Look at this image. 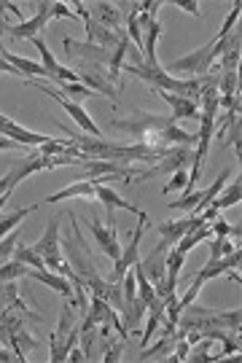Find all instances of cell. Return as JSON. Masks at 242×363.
<instances>
[{
	"label": "cell",
	"mask_w": 242,
	"mask_h": 363,
	"mask_svg": "<svg viewBox=\"0 0 242 363\" xmlns=\"http://www.w3.org/2000/svg\"><path fill=\"white\" fill-rule=\"evenodd\" d=\"M121 70L127 73V76H135L145 81L153 91H170V94H178V97H189V100H197L199 103V89H202V78H175L170 76L167 70H159V73H151V70H145V67H135L124 62Z\"/></svg>",
	"instance_id": "6da1fadb"
},
{
	"label": "cell",
	"mask_w": 242,
	"mask_h": 363,
	"mask_svg": "<svg viewBox=\"0 0 242 363\" xmlns=\"http://www.w3.org/2000/svg\"><path fill=\"white\" fill-rule=\"evenodd\" d=\"M35 9H38V13L33 16V19H27V22H22V25H3L0 22V27L11 35V38H38V33H43V27L49 25L51 19H57V16H67V19H73L76 13L67 11V6L65 3H35Z\"/></svg>",
	"instance_id": "7a4b0ae2"
},
{
	"label": "cell",
	"mask_w": 242,
	"mask_h": 363,
	"mask_svg": "<svg viewBox=\"0 0 242 363\" xmlns=\"http://www.w3.org/2000/svg\"><path fill=\"white\" fill-rule=\"evenodd\" d=\"M224 46H226V38H213L210 43H204L202 49L175 60L170 65V73H189V76L197 78L207 76L213 70V65H216V60L221 57V52H224Z\"/></svg>",
	"instance_id": "3957f363"
},
{
	"label": "cell",
	"mask_w": 242,
	"mask_h": 363,
	"mask_svg": "<svg viewBox=\"0 0 242 363\" xmlns=\"http://www.w3.org/2000/svg\"><path fill=\"white\" fill-rule=\"evenodd\" d=\"M170 124H175L172 116H156V113H141V111L129 118H116V121H111L114 130L129 132V138H138V143H143L145 138H151L156 132H162Z\"/></svg>",
	"instance_id": "277c9868"
},
{
	"label": "cell",
	"mask_w": 242,
	"mask_h": 363,
	"mask_svg": "<svg viewBox=\"0 0 242 363\" xmlns=\"http://www.w3.org/2000/svg\"><path fill=\"white\" fill-rule=\"evenodd\" d=\"M76 315L78 310L65 307L62 318H60V328L51 334V361L54 363H62L67 358V352L73 350V345L78 342L81 328H76Z\"/></svg>",
	"instance_id": "5b68a950"
},
{
	"label": "cell",
	"mask_w": 242,
	"mask_h": 363,
	"mask_svg": "<svg viewBox=\"0 0 242 363\" xmlns=\"http://www.w3.org/2000/svg\"><path fill=\"white\" fill-rule=\"evenodd\" d=\"M27 84H30V86H35V89H40L43 94H49V97H54V100H57V103L62 105V108L67 111V113H70V116L76 118V124H78V127H81L84 132H87L89 138H102V130L97 127V124H94V121H92V116L87 113V111H84V105L73 103L70 97H65L62 91L54 89V86H49V84H43V81H35V78H30Z\"/></svg>",
	"instance_id": "8992f818"
},
{
	"label": "cell",
	"mask_w": 242,
	"mask_h": 363,
	"mask_svg": "<svg viewBox=\"0 0 242 363\" xmlns=\"http://www.w3.org/2000/svg\"><path fill=\"white\" fill-rule=\"evenodd\" d=\"M30 247L38 253L40 259H43L46 269L57 272V267L62 264V256H60V250H62V245H60V216H54V218L49 220L46 234L40 237L35 245H30Z\"/></svg>",
	"instance_id": "52a82bcc"
},
{
	"label": "cell",
	"mask_w": 242,
	"mask_h": 363,
	"mask_svg": "<svg viewBox=\"0 0 242 363\" xmlns=\"http://www.w3.org/2000/svg\"><path fill=\"white\" fill-rule=\"evenodd\" d=\"M65 52L70 60H78L81 65H92V67H102L111 62V49H102V46H94V43H84V40H73L65 38L62 40Z\"/></svg>",
	"instance_id": "ba28073f"
},
{
	"label": "cell",
	"mask_w": 242,
	"mask_h": 363,
	"mask_svg": "<svg viewBox=\"0 0 242 363\" xmlns=\"http://www.w3.org/2000/svg\"><path fill=\"white\" fill-rule=\"evenodd\" d=\"M92 183H94V196H97L102 205H105V210H108V226H111V229H116V220H114L116 210H129V213H135L138 218H148L145 210H141L138 205L127 202V199H121L108 183H102V181H92Z\"/></svg>",
	"instance_id": "9c48e42d"
},
{
	"label": "cell",
	"mask_w": 242,
	"mask_h": 363,
	"mask_svg": "<svg viewBox=\"0 0 242 363\" xmlns=\"http://www.w3.org/2000/svg\"><path fill=\"white\" fill-rule=\"evenodd\" d=\"M189 156H192V148L175 145V148H170V154H167L165 159H159V164H156V167L145 169V172H138L132 183H143V181H148V178H159V175H167V172H178V169L186 167ZM132 183H129V186H132Z\"/></svg>",
	"instance_id": "30bf717a"
},
{
	"label": "cell",
	"mask_w": 242,
	"mask_h": 363,
	"mask_svg": "<svg viewBox=\"0 0 242 363\" xmlns=\"http://www.w3.org/2000/svg\"><path fill=\"white\" fill-rule=\"evenodd\" d=\"M141 223L135 226V232H132V240H129L127 247H121V256L116 259V269H114V283H121L124 280V274L138 264V245H141L143 234H145V226H148V218H138Z\"/></svg>",
	"instance_id": "8fae6325"
},
{
	"label": "cell",
	"mask_w": 242,
	"mask_h": 363,
	"mask_svg": "<svg viewBox=\"0 0 242 363\" xmlns=\"http://www.w3.org/2000/svg\"><path fill=\"white\" fill-rule=\"evenodd\" d=\"M202 220V216H186V218L180 220H165V223H159L156 229L162 234V242H159V250H170L172 245H178L180 237L189 232L192 226H197Z\"/></svg>",
	"instance_id": "7c38bea8"
},
{
	"label": "cell",
	"mask_w": 242,
	"mask_h": 363,
	"mask_svg": "<svg viewBox=\"0 0 242 363\" xmlns=\"http://www.w3.org/2000/svg\"><path fill=\"white\" fill-rule=\"evenodd\" d=\"M143 272H145V277H151L148 283L153 286V291H156V296L165 298V277H167V250H153L151 259L141 261Z\"/></svg>",
	"instance_id": "4fadbf2b"
},
{
	"label": "cell",
	"mask_w": 242,
	"mask_h": 363,
	"mask_svg": "<svg viewBox=\"0 0 242 363\" xmlns=\"http://www.w3.org/2000/svg\"><path fill=\"white\" fill-rule=\"evenodd\" d=\"M240 259H242V250L237 247V250H231L229 256H224V259L207 261L202 269L197 272V280H194L192 286L202 291V286L207 283V280H213V277H218V274H224L226 269H234V267H240Z\"/></svg>",
	"instance_id": "5bb4252c"
},
{
	"label": "cell",
	"mask_w": 242,
	"mask_h": 363,
	"mask_svg": "<svg viewBox=\"0 0 242 363\" xmlns=\"http://www.w3.org/2000/svg\"><path fill=\"white\" fill-rule=\"evenodd\" d=\"M0 135L9 138V140H16L19 145H43L51 140L49 135H38V132H30L25 127H19L9 116H0Z\"/></svg>",
	"instance_id": "9a60e30c"
},
{
	"label": "cell",
	"mask_w": 242,
	"mask_h": 363,
	"mask_svg": "<svg viewBox=\"0 0 242 363\" xmlns=\"http://www.w3.org/2000/svg\"><path fill=\"white\" fill-rule=\"evenodd\" d=\"M240 196H242V181L237 178L234 183H226V186L221 189V196H216V199L210 202V208L204 210V213H199V216H202V220H207V223H210L216 216H221V210L237 205V202H240Z\"/></svg>",
	"instance_id": "2e32d148"
},
{
	"label": "cell",
	"mask_w": 242,
	"mask_h": 363,
	"mask_svg": "<svg viewBox=\"0 0 242 363\" xmlns=\"http://www.w3.org/2000/svg\"><path fill=\"white\" fill-rule=\"evenodd\" d=\"M89 229H92V234H94V240H97L100 250L108 256V259L116 261L119 256H121V245H119V240H116V229H111V226H102L94 216L89 218Z\"/></svg>",
	"instance_id": "e0dca14e"
},
{
	"label": "cell",
	"mask_w": 242,
	"mask_h": 363,
	"mask_svg": "<svg viewBox=\"0 0 242 363\" xmlns=\"http://www.w3.org/2000/svg\"><path fill=\"white\" fill-rule=\"evenodd\" d=\"M170 108H172V121H183V118H199V103L189 100V97H178L170 91H156Z\"/></svg>",
	"instance_id": "ac0fdd59"
},
{
	"label": "cell",
	"mask_w": 242,
	"mask_h": 363,
	"mask_svg": "<svg viewBox=\"0 0 242 363\" xmlns=\"http://www.w3.org/2000/svg\"><path fill=\"white\" fill-rule=\"evenodd\" d=\"M27 277H33V280H40L43 286L54 288L57 294H62L67 301H73V283L65 277V274H57V272H49V269H30Z\"/></svg>",
	"instance_id": "d6986e66"
},
{
	"label": "cell",
	"mask_w": 242,
	"mask_h": 363,
	"mask_svg": "<svg viewBox=\"0 0 242 363\" xmlns=\"http://www.w3.org/2000/svg\"><path fill=\"white\" fill-rule=\"evenodd\" d=\"M183 261L186 256L180 253L178 247H172L170 253H167V277H165V298H170L175 294V288H178V274L183 269Z\"/></svg>",
	"instance_id": "ffe728a7"
},
{
	"label": "cell",
	"mask_w": 242,
	"mask_h": 363,
	"mask_svg": "<svg viewBox=\"0 0 242 363\" xmlns=\"http://www.w3.org/2000/svg\"><path fill=\"white\" fill-rule=\"evenodd\" d=\"M145 301L141 296H135L132 301H127L124 307H121V315H124V328H127L129 334H138V328H141L143 318H145Z\"/></svg>",
	"instance_id": "44dd1931"
},
{
	"label": "cell",
	"mask_w": 242,
	"mask_h": 363,
	"mask_svg": "<svg viewBox=\"0 0 242 363\" xmlns=\"http://www.w3.org/2000/svg\"><path fill=\"white\" fill-rule=\"evenodd\" d=\"M73 196H84V199L94 196V183H92V181H78V183H73V186L62 189V191H57V194L46 196L40 205H54V202H65V199H73Z\"/></svg>",
	"instance_id": "7402d4cb"
},
{
	"label": "cell",
	"mask_w": 242,
	"mask_h": 363,
	"mask_svg": "<svg viewBox=\"0 0 242 363\" xmlns=\"http://www.w3.org/2000/svg\"><path fill=\"white\" fill-rule=\"evenodd\" d=\"M33 43H35V49H38L40 57H43V62H40V65H43V70H46V78H51L54 84H60L57 78H60V70H62V65L54 60V54L49 52V46L43 43V38H33Z\"/></svg>",
	"instance_id": "603a6c76"
},
{
	"label": "cell",
	"mask_w": 242,
	"mask_h": 363,
	"mask_svg": "<svg viewBox=\"0 0 242 363\" xmlns=\"http://www.w3.org/2000/svg\"><path fill=\"white\" fill-rule=\"evenodd\" d=\"M11 259L19 261V264H27V267H33V269H46V264H43V259H40L38 253H35L33 247L19 245V242H16V247H13Z\"/></svg>",
	"instance_id": "cb8c5ba5"
},
{
	"label": "cell",
	"mask_w": 242,
	"mask_h": 363,
	"mask_svg": "<svg viewBox=\"0 0 242 363\" xmlns=\"http://www.w3.org/2000/svg\"><path fill=\"white\" fill-rule=\"evenodd\" d=\"M27 264H19V261H9L0 267V283H9V280H16V277H27Z\"/></svg>",
	"instance_id": "d4e9b609"
},
{
	"label": "cell",
	"mask_w": 242,
	"mask_h": 363,
	"mask_svg": "<svg viewBox=\"0 0 242 363\" xmlns=\"http://www.w3.org/2000/svg\"><path fill=\"white\" fill-rule=\"evenodd\" d=\"M231 250H237V247L231 245V242H226V237H216V240H213V247H210V261L224 259V256H229Z\"/></svg>",
	"instance_id": "484cf974"
},
{
	"label": "cell",
	"mask_w": 242,
	"mask_h": 363,
	"mask_svg": "<svg viewBox=\"0 0 242 363\" xmlns=\"http://www.w3.org/2000/svg\"><path fill=\"white\" fill-rule=\"evenodd\" d=\"M16 298H19V294H16V286H13V280H9V283H0V310L11 307Z\"/></svg>",
	"instance_id": "4316f807"
},
{
	"label": "cell",
	"mask_w": 242,
	"mask_h": 363,
	"mask_svg": "<svg viewBox=\"0 0 242 363\" xmlns=\"http://www.w3.org/2000/svg\"><path fill=\"white\" fill-rule=\"evenodd\" d=\"M16 242H19V229H13L11 234H6V237L0 240V261H6L9 256H13Z\"/></svg>",
	"instance_id": "83f0119b"
},
{
	"label": "cell",
	"mask_w": 242,
	"mask_h": 363,
	"mask_svg": "<svg viewBox=\"0 0 242 363\" xmlns=\"http://www.w3.org/2000/svg\"><path fill=\"white\" fill-rule=\"evenodd\" d=\"M240 11H242V3H234L229 16H226V22H224V27H221V33H218V38H226L231 30H234V22L240 19Z\"/></svg>",
	"instance_id": "f1b7e54d"
},
{
	"label": "cell",
	"mask_w": 242,
	"mask_h": 363,
	"mask_svg": "<svg viewBox=\"0 0 242 363\" xmlns=\"http://www.w3.org/2000/svg\"><path fill=\"white\" fill-rule=\"evenodd\" d=\"M178 347H175V355H170L167 361L170 363H178V361H186V355H189V347H192V342L186 337H178V342H175Z\"/></svg>",
	"instance_id": "f546056e"
},
{
	"label": "cell",
	"mask_w": 242,
	"mask_h": 363,
	"mask_svg": "<svg viewBox=\"0 0 242 363\" xmlns=\"http://www.w3.org/2000/svg\"><path fill=\"white\" fill-rule=\"evenodd\" d=\"M186 186H189V175H186L183 169H178V172L172 175V181L167 183L162 191H165V194H170V191H175V189H186Z\"/></svg>",
	"instance_id": "4dcf8cb0"
},
{
	"label": "cell",
	"mask_w": 242,
	"mask_h": 363,
	"mask_svg": "<svg viewBox=\"0 0 242 363\" xmlns=\"http://www.w3.org/2000/svg\"><path fill=\"white\" fill-rule=\"evenodd\" d=\"M121 350H124V339H119L114 347H105V358H102V361H105V363L119 361V358H121Z\"/></svg>",
	"instance_id": "1f68e13d"
},
{
	"label": "cell",
	"mask_w": 242,
	"mask_h": 363,
	"mask_svg": "<svg viewBox=\"0 0 242 363\" xmlns=\"http://www.w3.org/2000/svg\"><path fill=\"white\" fill-rule=\"evenodd\" d=\"M73 9H76L78 11V16H81V19H84V22H87V27H89V11H87V6H84V3H81V0H76V3H73Z\"/></svg>",
	"instance_id": "d6a6232c"
},
{
	"label": "cell",
	"mask_w": 242,
	"mask_h": 363,
	"mask_svg": "<svg viewBox=\"0 0 242 363\" xmlns=\"http://www.w3.org/2000/svg\"><path fill=\"white\" fill-rule=\"evenodd\" d=\"M11 148H22V145L16 143V140H9V138L0 135V151H11Z\"/></svg>",
	"instance_id": "836d02e7"
},
{
	"label": "cell",
	"mask_w": 242,
	"mask_h": 363,
	"mask_svg": "<svg viewBox=\"0 0 242 363\" xmlns=\"http://www.w3.org/2000/svg\"><path fill=\"white\" fill-rule=\"evenodd\" d=\"M65 361H87V355H84V350H76V347H73V350L67 352V358H65Z\"/></svg>",
	"instance_id": "e575fe53"
},
{
	"label": "cell",
	"mask_w": 242,
	"mask_h": 363,
	"mask_svg": "<svg viewBox=\"0 0 242 363\" xmlns=\"http://www.w3.org/2000/svg\"><path fill=\"white\" fill-rule=\"evenodd\" d=\"M175 6H180L183 11H189V13H199V11H197V9H199L197 3H183V0H175Z\"/></svg>",
	"instance_id": "d590c367"
},
{
	"label": "cell",
	"mask_w": 242,
	"mask_h": 363,
	"mask_svg": "<svg viewBox=\"0 0 242 363\" xmlns=\"http://www.w3.org/2000/svg\"><path fill=\"white\" fill-rule=\"evenodd\" d=\"M11 194H13V191H6V194L0 196V210H3L6 205H9V199H11Z\"/></svg>",
	"instance_id": "8d00e7d4"
}]
</instances>
